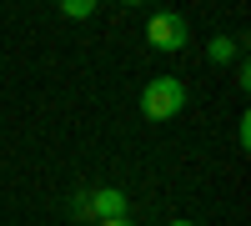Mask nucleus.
<instances>
[{
  "mask_svg": "<svg viewBox=\"0 0 251 226\" xmlns=\"http://www.w3.org/2000/svg\"><path fill=\"white\" fill-rule=\"evenodd\" d=\"M181 106H186V86L176 75H156L151 86L141 91V116L146 121H171Z\"/></svg>",
  "mask_w": 251,
  "mask_h": 226,
  "instance_id": "nucleus-1",
  "label": "nucleus"
},
{
  "mask_svg": "<svg viewBox=\"0 0 251 226\" xmlns=\"http://www.w3.org/2000/svg\"><path fill=\"white\" fill-rule=\"evenodd\" d=\"M186 35H191V30H186V20H181L176 10H161V15L146 20V40H151L156 50H181Z\"/></svg>",
  "mask_w": 251,
  "mask_h": 226,
  "instance_id": "nucleus-2",
  "label": "nucleus"
},
{
  "mask_svg": "<svg viewBox=\"0 0 251 226\" xmlns=\"http://www.w3.org/2000/svg\"><path fill=\"white\" fill-rule=\"evenodd\" d=\"M75 211H91V216H100V221H111V216H126V196L106 186V191H96V196H80Z\"/></svg>",
  "mask_w": 251,
  "mask_h": 226,
  "instance_id": "nucleus-3",
  "label": "nucleus"
},
{
  "mask_svg": "<svg viewBox=\"0 0 251 226\" xmlns=\"http://www.w3.org/2000/svg\"><path fill=\"white\" fill-rule=\"evenodd\" d=\"M206 55H211L216 66H226V60H236V40H226V35H216L211 46H206Z\"/></svg>",
  "mask_w": 251,
  "mask_h": 226,
  "instance_id": "nucleus-4",
  "label": "nucleus"
},
{
  "mask_svg": "<svg viewBox=\"0 0 251 226\" xmlns=\"http://www.w3.org/2000/svg\"><path fill=\"white\" fill-rule=\"evenodd\" d=\"M60 10L71 20H86V15H96V0H60Z\"/></svg>",
  "mask_w": 251,
  "mask_h": 226,
  "instance_id": "nucleus-5",
  "label": "nucleus"
},
{
  "mask_svg": "<svg viewBox=\"0 0 251 226\" xmlns=\"http://www.w3.org/2000/svg\"><path fill=\"white\" fill-rule=\"evenodd\" d=\"M100 226H136L131 216H111V221H100Z\"/></svg>",
  "mask_w": 251,
  "mask_h": 226,
  "instance_id": "nucleus-6",
  "label": "nucleus"
},
{
  "mask_svg": "<svg viewBox=\"0 0 251 226\" xmlns=\"http://www.w3.org/2000/svg\"><path fill=\"white\" fill-rule=\"evenodd\" d=\"M121 5H141V0H121Z\"/></svg>",
  "mask_w": 251,
  "mask_h": 226,
  "instance_id": "nucleus-7",
  "label": "nucleus"
},
{
  "mask_svg": "<svg viewBox=\"0 0 251 226\" xmlns=\"http://www.w3.org/2000/svg\"><path fill=\"white\" fill-rule=\"evenodd\" d=\"M171 226H191V221H171Z\"/></svg>",
  "mask_w": 251,
  "mask_h": 226,
  "instance_id": "nucleus-8",
  "label": "nucleus"
}]
</instances>
